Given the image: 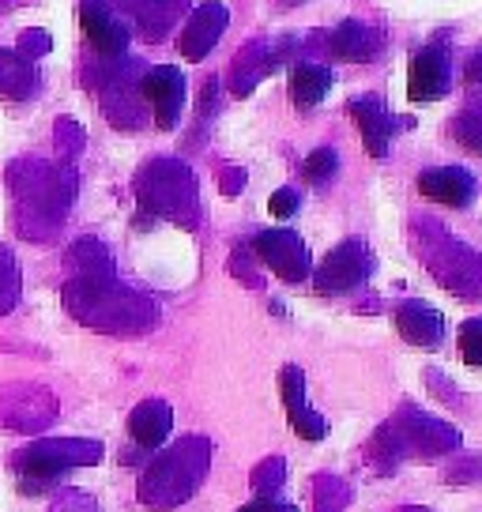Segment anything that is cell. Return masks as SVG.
Instances as JSON below:
<instances>
[{
  "instance_id": "6da1fadb",
  "label": "cell",
  "mask_w": 482,
  "mask_h": 512,
  "mask_svg": "<svg viewBox=\"0 0 482 512\" xmlns=\"http://www.w3.org/2000/svg\"><path fill=\"white\" fill-rule=\"evenodd\" d=\"M98 445L95 441H38L19 456L23 471V490H42L49 482H57L68 467L95 464Z\"/></svg>"
},
{
  "instance_id": "7a4b0ae2",
  "label": "cell",
  "mask_w": 482,
  "mask_h": 512,
  "mask_svg": "<svg viewBox=\"0 0 482 512\" xmlns=\"http://www.w3.org/2000/svg\"><path fill=\"white\" fill-rule=\"evenodd\" d=\"M449 83L452 64L445 49L422 46L411 53V64H407V98L411 102H437L449 95Z\"/></svg>"
},
{
  "instance_id": "3957f363",
  "label": "cell",
  "mask_w": 482,
  "mask_h": 512,
  "mask_svg": "<svg viewBox=\"0 0 482 512\" xmlns=\"http://www.w3.org/2000/svg\"><path fill=\"white\" fill-rule=\"evenodd\" d=\"M140 95L147 98V106L155 113V125L170 132L177 125L181 110H185V76H181V68H174V64L151 68L140 80Z\"/></svg>"
},
{
  "instance_id": "277c9868",
  "label": "cell",
  "mask_w": 482,
  "mask_h": 512,
  "mask_svg": "<svg viewBox=\"0 0 482 512\" xmlns=\"http://www.w3.org/2000/svg\"><path fill=\"white\" fill-rule=\"evenodd\" d=\"M253 249H257L260 260H264L279 279H287V283L309 279V249L302 245L298 234H290V230H268V234H260V238L253 241Z\"/></svg>"
},
{
  "instance_id": "5b68a950",
  "label": "cell",
  "mask_w": 482,
  "mask_h": 512,
  "mask_svg": "<svg viewBox=\"0 0 482 512\" xmlns=\"http://www.w3.org/2000/svg\"><path fill=\"white\" fill-rule=\"evenodd\" d=\"M80 23L87 42L102 57H121L129 49V27H125V19L117 16L106 0H80Z\"/></svg>"
},
{
  "instance_id": "8992f818",
  "label": "cell",
  "mask_w": 482,
  "mask_h": 512,
  "mask_svg": "<svg viewBox=\"0 0 482 512\" xmlns=\"http://www.w3.org/2000/svg\"><path fill=\"white\" fill-rule=\"evenodd\" d=\"M366 275H370V253H366V245H362V241H343V245L332 249L328 260L321 264L317 290H321V294H339V290L358 287Z\"/></svg>"
},
{
  "instance_id": "52a82bcc",
  "label": "cell",
  "mask_w": 482,
  "mask_h": 512,
  "mask_svg": "<svg viewBox=\"0 0 482 512\" xmlns=\"http://www.w3.org/2000/svg\"><path fill=\"white\" fill-rule=\"evenodd\" d=\"M418 192L441 208H467L479 192V181L464 166H434L418 174Z\"/></svg>"
},
{
  "instance_id": "ba28073f",
  "label": "cell",
  "mask_w": 482,
  "mask_h": 512,
  "mask_svg": "<svg viewBox=\"0 0 482 512\" xmlns=\"http://www.w3.org/2000/svg\"><path fill=\"white\" fill-rule=\"evenodd\" d=\"M279 388H283V403H287V415H290V430L306 441H321L328 433V422H324L306 400V373L298 366H287L279 373Z\"/></svg>"
},
{
  "instance_id": "9c48e42d",
  "label": "cell",
  "mask_w": 482,
  "mask_h": 512,
  "mask_svg": "<svg viewBox=\"0 0 482 512\" xmlns=\"http://www.w3.org/2000/svg\"><path fill=\"white\" fill-rule=\"evenodd\" d=\"M226 19L230 16H226L223 4H200L193 16H189V23H185L181 38H177L181 57H185V61H204L211 49H215V42L223 38Z\"/></svg>"
},
{
  "instance_id": "30bf717a",
  "label": "cell",
  "mask_w": 482,
  "mask_h": 512,
  "mask_svg": "<svg viewBox=\"0 0 482 512\" xmlns=\"http://www.w3.org/2000/svg\"><path fill=\"white\" fill-rule=\"evenodd\" d=\"M396 328L411 347H426V351H434L445 339V317L426 302H403L396 313Z\"/></svg>"
},
{
  "instance_id": "8fae6325",
  "label": "cell",
  "mask_w": 482,
  "mask_h": 512,
  "mask_svg": "<svg viewBox=\"0 0 482 512\" xmlns=\"http://www.w3.org/2000/svg\"><path fill=\"white\" fill-rule=\"evenodd\" d=\"M347 110H351L354 125H358V132H362V144L370 147L373 159H385L388 136H392V117H388L385 102H381L377 95H362V98H354Z\"/></svg>"
},
{
  "instance_id": "7c38bea8",
  "label": "cell",
  "mask_w": 482,
  "mask_h": 512,
  "mask_svg": "<svg viewBox=\"0 0 482 512\" xmlns=\"http://www.w3.org/2000/svg\"><path fill=\"white\" fill-rule=\"evenodd\" d=\"M174 430V411L162 400H144L129 415V433L140 448H159Z\"/></svg>"
},
{
  "instance_id": "4fadbf2b",
  "label": "cell",
  "mask_w": 482,
  "mask_h": 512,
  "mask_svg": "<svg viewBox=\"0 0 482 512\" xmlns=\"http://www.w3.org/2000/svg\"><path fill=\"white\" fill-rule=\"evenodd\" d=\"M332 68H324V64H313V61H298L290 68V102L298 106V110H313V106H321L324 95L332 91Z\"/></svg>"
},
{
  "instance_id": "5bb4252c",
  "label": "cell",
  "mask_w": 482,
  "mask_h": 512,
  "mask_svg": "<svg viewBox=\"0 0 482 512\" xmlns=\"http://www.w3.org/2000/svg\"><path fill=\"white\" fill-rule=\"evenodd\" d=\"M34 87H38V68L19 49H0V95L31 98Z\"/></svg>"
},
{
  "instance_id": "9a60e30c",
  "label": "cell",
  "mask_w": 482,
  "mask_h": 512,
  "mask_svg": "<svg viewBox=\"0 0 482 512\" xmlns=\"http://www.w3.org/2000/svg\"><path fill=\"white\" fill-rule=\"evenodd\" d=\"M332 49H336L339 57L362 61V57H373V53L381 49V34L370 31V27H362V23H354V19H347V23L332 34Z\"/></svg>"
},
{
  "instance_id": "2e32d148",
  "label": "cell",
  "mask_w": 482,
  "mask_h": 512,
  "mask_svg": "<svg viewBox=\"0 0 482 512\" xmlns=\"http://www.w3.org/2000/svg\"><path fill=\"white\" fill-rule=\"evenodd\" d=\"M121 8H125L129 16L140 19L147 31H151V38H159L162 27H170V19L177 16L174 0H121Z\"/></svg>"
},
{
  "instance_id": "e0dca14e",
  "label": "cell",
  "mask_w": 482,
  "mask_h": 512,
  "mask_svg": "<svg viewBox=\"0 0 482 512\" xmlns=\"http://www.w3.org/2000/svg\"><path fill=\"white\" fill-rule=\"evenodd\" d=\"M456 347H460V358H464L467 366L482 369V317H471L460 324Z\"/></svg>"
},
{
  "instance_id": "ac0fdd59",
  "label": "cell",
  "mask_w": 482,
  "mask_h": 512,
  "mask_svg": "<svg viewBox=\"0 0 482 512\" xmlns=\"http://www.w3.org/2000/svg\"><path fill=\"white\" fill-rule=\"evenodd\" d=\"M339 170V155L332 151V147H317L313 155L306 159V166H302V174L313 181V185H321V181H328V177Z\"/></svg>"
},
{
  "instance_id": "d6986e66",
  "label": "cell",
  "mask_w": 482,
  "mask_h": 512,
  "mask_svg": "<svg viewBox=\"0 0 482 512\" xmlns=\"http://www.w3.org/2000/svg\"><path fill=\"white\" fill-rule=\"evenodd\" d=\"M16 298H19V268L8 260V253H0V309H8Z\"/></svg>"
},
{
  "instance_id": "ffe728a7",
  "label": "cell",
  "mask_w": 482,
  "mask_h": 512,
  "mask_svg": "<svg viewBox=\"0 0 482 512\" xmlns=\"http://www.w3.org/2000/svg\"><path fill=\"white\" fill-rule=\"evenodd\" d=\"M298 192L294 189H279V192H272V200H268V211H272L275 219H290L294 211H298Z\"/></svg>"
},
{
  "instance_id": "44dd1931",
  "label": "cell",
  "mask_w": 482,
  "mask_h": 512,
  "mask_svg": "<svg viewBox=\"0 0 482 512\" xmlns=\"http://www.w3.org/2000/svg\"><path fill=\"white\" fill-rule=\"evenodd\" d=\"M46 49H49V34L46 31H27V34H23V42H19V53H23L27 61L42 57Z\"/></svg>"
},
{
  "instance_id": "7402d4cb",
  "label": "cell",
  "mask_w": 482,
  "mask_h": 512,
  "mask_svg": "<svg viewBox=\"0 0 482 512\" xmlns=\"http://www.w3.org/2000/svg\"><path fill=\"white\" fill-rule=\"evenodd\" d=\"M238 512H294L287 501H279V497H257V501H249V505H241Z\"/></svg>"
}]
</instances>
